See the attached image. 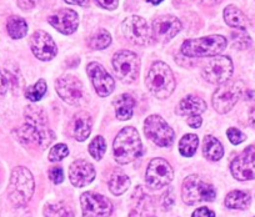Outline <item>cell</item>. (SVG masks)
<instances>
[{
    "instance_id": "obj_29",
    "label": "cell",
    "mask_w": 255,
    "mask_h": 217,
    "mask_svg": "<svg viewBox=\"0 0 255 217\" xmlns=\"http://www.w3.org/2000/svg\"><path fill=\"white\" fill-rule=\"evenodd\" d=\"M6 30L10 38L23 39L28 34V24L20 16H10L6 21Z\"/></svg>"
},
{
    "instance_id": "obj_42",
    "label": "cell",
    "mask_w": 255,
    "mask_h": 217,
    "mask_svg": "<svg viewBox=\"0 0 255 217\" xmlns=\"http://www.w3.org/2000/svg\"><path fill=\"white\" fill-rule=\"evenodd\" d=\"M174 204V195H173V190L169 189L168 191L164 194L163 196V202H161V205H163V209L164 210H169L171 206H173Z\"/></svg>"
},
{
    "instance_id": "obj_30",
    "label": "cell",
    "mask_w": 255,
    "mask_h": 217,
    "mask_svg": "<svg viewBox=\"0 0 255 217\" xmlns=\"http://www.w3.org/2000/svg\"><path fill=\"white\" fill-rule=\"evenodd\" d=\"M198 145H199V139L195 134H186L181 138L180 143H179V151L185 157H191L198 150Z\"/></svg>"
},
{
    "instance_id": "obj_45",
    "label": "cell",
    "mask_w": 255,
    "mask_h": 217,
    "mask_svg": "<svg viewBox=\"0 0 255 217\" xmlns=\"http://www.w3.org/2000/svg\"><path fill=\"white\" fill-rule=\"evenodd\" d=\"M202 118L200 115H194V116H189L188 118V125L193 129H199L202 126Z\"/></svg>"
},
{
    "instance_id": "obj_8",
    "label": "cell",
    "mask_w": 255,
    "mask_h": 217,
    "mask_svg": "<svg viewBox=\"0 0 255 217\" xmlns=\"http://www.w3.org/2000/svg\"><path fill=\"white\" fill-rule=\"evenodd\" d=\"M55 90L59 96L70 105H80L85 101V89L83 82L74 75H63L56 80Z\"/></svg>"
},
{
    "instance_id": "obj_49",
    "label": "cell",
    "mask_w": 255,
    "mask_h": 217,
    "mask_svg": "<svg viewBox=\"0 0 255 217\" xmlns=\"http://www.w3.org/2000/svg\"><path fill=\"white\" fill-rule=\"evenodd\" d=\"M146 1H149V3L153 4V5H158V4H160L164 0H146Z\"/></svg>"
},
{
    "instance_id": "obj_16",
    "label": "cell",
    "mask_w": 255,
    "mask_h": 217,
    "mask_svg": "<svg viewBox=\"0 0 255 217\" xmlns=\"http://www.w3.org/2000/svg\"><path fill=\"white\" fill-rule=\"evenodd\" d=\"M87 72L90 76L95 91L99 96H109L115 89V81L109 72L99 63H90L87 67Z\"/></svg>"
},
{
    "instance_id": "obj_11",
    "label": "cell",
    "mask_w": 255,
    "mask_h": 217,
    "mask_svg": "<svg viewBox=\"0 0 255 217\" xmlns=\"http://www.w3.org/2000/svg\"><path fill=\"white\" fill-rule=\"evenodd\" d=\"M233 62L229 57H214L203 69V76L212 84L222 85L233 75Z\"/></svg>"
},
{
    "instance_id": "obj_39",
    "label": "cell",
    "mask_w": 255,
    "mask_h": 217,
    "mask_svg": "<svg viewBox=\"0 0 255 217\" xmlns=\"http://www.w3.org/2000/svg\"><path fill=\"white\" fill-rule=\"evenodd\" d=\"M5 79L6 81H8V86L11 87V90H13L14 92L18 91L19 92V89H20V76H16L15 72H10V70H5Z\"/></svg>"
},
{
    "instance_id": "obj_2",
    "label": "cell",
    "mask_w": 255,
    "mask_h": 217,
    "mask_svg": "<svg viewBox=\"0 0 255 217\" xmlns=\"http://www.w3.org/2000/svg\"><path fill=\"white\" fill-rule=\"evenodd\" d=\"M35 184L31 172L26 167L18 166L13 170L8 186V196L16 207L25 206L34 194Z\"/></svg>"
},
{
    "instance_id": "obj_24",
    "label": "cell",
    "mask_w": 255,
    "mask_h": 217,
    "mask_svg": "<svg viewBox=\"0 0 255 217\" xmlns=\"http://www.w3.org/2000/svg\"><path fill=\"white\" fill-rule=\"evenodd\" d=\"M115 115L119 120L125 121L133 116L134 107H135V99L130 94H123L115 100Z\"/></svg>"
},
{
    "instance_id": "obj_31",
    "label": "cell",
    "mask_w": 255,
    "mask_h": 217,
    "mask_svg": "<svg viewBox=\"0 0 255 217\" xmlns=\"http://www.w3.org/2000/svg\"><path fill=\"white\" fill-rule=\"evenodd\" d=\"M44 216L45 217H74V211L69 205L64 202L58 204H49L44 207Z\"/></svg>"
},
{
    "instance_id": "obj_15",
    "label": "cell",
    "mask_w": 255,
    "mask_h": 217,
    "mask_svg": "<svg viewBox=\"0 0 255 217\" xmlns=\"http://www.w3.org/2000/svg\"><path fill=\"white\" fill-rule=\"evenodd\" d=\"M181 23L178 18L173 15L158 16L153 21L151 26V36L158 43H168L179 31L181 30Z\"/></svg>"
},
{
    "instance_id": "obj_12",
    "label": "cell",
    "mask_w": 255,
    "mask_h": 217,
    "mask_svg": "<svg viewBox=\"0 0 255 217\" xmlns=\"http://www.w3.org/2000/svg\"><path fill=\"white\" fill-rule=\"evenodd\" d=\"M83 217H109L113 212L110 200L95 192H84L80 197Z\"/></svg>"
},
{
    "instance_id": "obj_28",
    "label": "cell",
    "mask_w": 255,
    "mask_h": 217,
    "mask_svg": "<svg viewBox=\"0 0 255 217\" xmlns=\"http://www.w3.org/2000/svg\"><path fill=\"white\" fill-rule=\"evenodd\" d=\"M252 197L248 192L235 190L228 194L225 197V206L232 210H245L250 206Z\"/></svg>"
},
{
    "instance_id": "obj_21",
    "label": "cell",
    "mask_w": 255,
    "mask_h": 217,
    "mask_svg": "<svg viewBox=\"0 0 255 217\" xmlns=\"http://www.w3.org/2000/svg\"><path fill=\"white\" fill-rule=\"evenodd\" d=\"M26 124L35 128L43 135H53V131L48 128V119L43 109L36 106H28L25 109Z\"/></svg>"
},
{
    "instance_id": "obj_50",
    "label": "cell",
    "mask_w": 255,
    "mask_h": 217,
    "mask_svg": "<svg viewBox=\"0 0 255 217\" xmlns=\"http://www.w3.org/2000/svg\"><path fill=\"white\" fill-rule=\"evenodd\" d=\"M150 217H155V216H150Z\"/></svg>"
},
{
    "instance_id": "obj_40",
    "label": "cell",
    "mask_w": 255,
    "mask_h": 217,
    "mask_svg": "<svg viewBox=\"0 0 255 217\" xmlns=\"http://www.w3.org/2000/svg\"><path fill=\"white\" fill-rule=\"evenodd\" d=\"M49 179L55 185L61 184L64 181V172L60 166H54L49 170Z\"/></svg>"
},
{
    "instance_id": "obj_14",
    "label": "cell",
    "mask_w": 255,
    "mask_h": 217,
    "mask_svg": "<svg viewBox=\"0 0 255 217\" xmlns=\"http://www.w3.org/2000/svg\"><path fill=\"white\" fill-rule=\"evenodd\" d=\"M122 30L125 38L136 45H146L150 41L151 33L148 23L140 16L131 15L125 19L122 24Z\"/></svg>"
},
{
    "instance_id": "obj_36",
    "label": "cell",
    "mask_w": 255,
    "mask_h": 217,
    "mask_svg": "<svg viewBox=\"0 0 255 217\" xmlns=\"http://www.w3.org/2000/svg\"><path fill=\"white\" fill-rule=\"evenodd\" d=\"M232 41L233 45L237 49L244 50L252 45V39H250L249 34L245 30H237L232 33Z\"/></svg>"
},
{
    "instance_id": "obj_34",
    "label": "cell",
    "mask_w": 255,
    "mask_h": 217,
    "mask_svg": "<svg viewBox=\"0 0 255 217\" xmlns=\"http://www.w3.org/2000/svg\"><path fill=\"white\" fill-rule=\"evenodd\" d=\"M46 92V82L45 80L40 79L33 85V86H29L25 91L26 99L30 100V101L36 102L39 100H41V97L45 95Z\"/></svg>"
},
{
    "instance_id": "obj_20",
    "label": "cell",
    "mask_w": 255,
    "mask_h": 217,
    "mask_svg": "<svg viewBox=\"0 0 255 217\" xmlns=\"http://www.w3.org/2000/svg\"><path fill=\"white\" fill-rule=\"evenodd\" d=\"M70 182L75 187H84L95 179V169L85 160H77L70 165Z\"/></svg>"
},
{
    "instance_id": "obj_43",
    "label": "cell",
    "mask_w": 255,
    "mask_h": 217,
    "mask_svg": "<svg viewBox=\"0 0 255 217\" xmlns=\"http://www.w3.org/2000/svg\"><path fill=\"white\" fill-rule=\"evenodd\" d=\"M36 3H38V0H18V6L21 10L28 11L35 8Z\"/></svg>"
},
{
    "instance_id": "obj_35",
    "label": "cell",
    "mask_w": 255,
    "mask_h": 217,
    "mask_svg": "<svg viewBox=\"0 0 255 217\" xmlns=\"http://www.w3.org/2000/svg\"><path fill=\"white\" fill-rule=\"evenodd\" d=\"M107 151V144L103 136H95L89 145V153L93 156L94 160H102Z\"/></svg>"
},
{
    "instance_id": "obj_23",
    "label": "cell",
    "mask_w": 255,
    "mask_h": 217,
    "mask_svg": "<svg viewBox=\"0 0 255 217\" xmlns=\"http://www.w3.org/2000/svg\"><path fill=\"white\" fill-rule=\"evenodd\" d=\"M93 129L92 118L85 111H80L73 119V135L75 140L85 141L89 138Z\"/></svg>"
},
{
    "instance_id": "obj_18",
    "label": "cell",
    "mask_w": 255,
    "mask_h": 217,
    "mask_svg": "<svg viewBox=\"0 0 255 217\" xmlns=\"http://www.w3.org/2000/svg\"><path fill=\"white\" fill-rule=\"evenodd\" d=\"M48 23L64 35L75 33L79 26V15L72 9H61L48 18Z\"/></svg>"
},
{
    "instance_id": "obj_38",
    "label": "cell",
    "mask_w": 255,
    "mask_h": 217,
    "mask_svg": "<svg viewBox=\"0 0 255 217\" xmlns=\"http://www.w3.org/2000/svg\"><path fill=\"white\" fill-rule=\"evenodd\" d=\"M227 135H228V139H229V141L233 144V145H239V144L244 143V141L247 140V136H245L242 131L238 130L237 128L228 129Z\"/></svg>"
},
{
    "instance_id": "obj_9",
    "label": "cell",
    "mask_w": 255,
    "mask_h": 217,
    "mask_svg": "<svg viewBox=\"0 0 255 217\" xmlns=\"http://www.w3.org/2000/svg\"><path fill=\"white\" fill-rule=\"evenodd\" d=\"M144 133L155 145L160 147L170 146L174 141V131L159 115H150L144 123Z\"/></svg>"
},
{
    "instance_id": "obj_4",
    "label": "cell",
    "mask_w": 255,
    "mask_h": 217,
    "mask_svg": "<svg viewBox=\"0 0 255 217\" xmlns=\"http://www.w3.org/2000/svg\"><path fill=\"white\" fill-rule=\"evenodd\" d=\"M227 39L222 35H209L189 39L181 45V54L188 58L217 57L227 48Z\"/></svg>"
},
{
    "instance_id": "obj_19",
    "label": "cell",
    "mask_w": 255,
    "mask_h": 217,
    "mask_svg": "<svg viewBox=\"0 0 255 217\" xmlns=\"http://www.w3.org/2000/svg\"><path fill=\"white\" fill-rule=\"evenodd\" d=\"M14 134H15V138L24 145H38L41 148L48 147L54 140V134L53 135H43L29 124H24L23 126L16 129Z\"/></svg>"
},
{
    "instance_id": "obj_33",
    "label": "cell",
    "mask_w": 255,
    "mask_h": 217,
    "mask_svg": "<svg viewBox=\"0 0 255 217\" xmlns=\"http://www.w3.org/2000/svg\"><path fill=\"white\" fill-rule=\"evenodd\" d=\"M149 205V195H146L145 192L143 191L141 187H138L135 190L133 195V212H135L136 215H140L148 209Z\"/></svg>"
},
{
    "instance_id": "obj_26",
    "label": "cell",
    "mask_w": 255,
    "mask_h": 217,
    "mask_svg": "<svg viewBox=\"0 0 255 217\" xmlns=\"http://www.w3.org/2000/svg\"><path fill=\"white\" fill-rule=\"evenodd\" d=\"M130 186V179L122 170H115L109 179V190L115 196L124 194Z\"/></svg>"
},
{
    "instance_id": "obj_22",
    "label": "cell",
    "mask_w": 255,
    "mask_h": 217,
    "mask_svg": "<svg viewBox=\"0 0 255 217\" xmlns=\"http://www.w3.org/2000/svg\"><path fill=\"white\" fill-rule=\"evenodd\" d=\"M207 110V102L199 96L188 95L180 101L178 106V113L183 116L200 115Z\"/></svg>"
},
{
    "instance_id": "obj_6",
    "label": "cell",
    "mask_w": 255,
    "mask_h": 217,
    "mask_svg": "<svg viewBox=\"0 0 255 217\" xmlns=\"http://www.w3.org/2000/svg\"><path fill=\"white\" fill-rule=\"evenodd\" d=\"M113 68L115 74L125 84L135 81L140 72V59L135 53L129 50H120L113 58Z\"/></svg>"
},
{
    "instance_id": "obj_46",
    "label": "cell",
    "mask_w": 255,
    "mask_h": 217,
    "mask_svg": "<svg viewBox=\"0 0 255 217\" xmlns=\"http://www.w3.org/2000/svg\"><path fill=\"white\" fill-rule=\"evenodd\" d=\"M6 90H8V81H6L4 74L0 72V96L5 94Z\"/></svg>"
},
{
    "instance_id": "obj_32",
    "label": "cell",
    "mask_w": 255,
    "mask_h": 217,
    "mask_svg": "<svg viewBox=\"0 0 255 217\" xmlns=\"http://www.w3.org/2000/svg\"><path fill=\"white\" fill-rule=\"evenodd\" d=\"M112 44V36L105 29L98 30L92 38L89 39V46L93 50H104Z\"/></svg>"
},
{
    "instance_id": "obj_17",
    "label": "cell",
    "mask_w": 255,
    "mask_h": 217,
    "mask_svg": "<svg viewBox=\"0 0 255 217\" xmlns=\"http://www.w3.org/2000/svg\"><path fill=\"white\" fill-rule=\"evenodd\" d=\"M30 49L39 60L49 62L58 54V46L50 35L44 30H38L31 35Z\"/></svg>"
},
{
    "instance_id": "obj_13",
    "label": "cell",
    "mask_w": 255,
    "mask_h": 217,
    "mask_svg": "<svg viewBox=\"0 0 255 217\" xmlns=\"http://www.w3.org/2000/svg\"><path fill=\"white\" fill-rule=\"evenodd\" d=\"M233 176L239 181L255 179V146H248L230 165Z\"/></svg>"
},
{
    "instance_id": "obj_47",
    "label": "cell",
    "mask_w": 255,
    "mask_h": 217,
    "mask_svg": "<svg viewBox=\"0 0 255 217\" xmlns=\"http://www.w3.org/2000/svg\"><path fill=\"white\" fill-rule=\"evenodd\" d=\"M65 3L72 4V5H79V6H88L89 5V0H64Z\"/></svg>"
},
{
    "instance_id": "obj_1",
    "label": "cell",
    "mask_w": 255,
    "mask_h": 217,
    "mask_svg": "<svg viewBox=\"0 0 255 217\" xmlns=\"http://www.w3.org/2000/svg\"><path fill=\"white\" fill-rule=\"evenodd\" d=\"M113 150L115 161L120 165L130 164L140 157L143 155V144L136 129L128 126L120 130L113 144Z\"/></svg>"
},
{
    "instance_id": "obj_41",
    "label": "cell",
    "mask_w": 255,
    "mask_h": 217,
    "mask_svg": "<svg viewBox=\"0 0 255 217\" xmlns=\"http://www.w3.org/2000/svg\"><path fill=\"white\" fill-rule=\"evenodd\" d=\"M95 3L103 9H108V10H114L117 9L119 0H95Z\"/></svg>"
},
{
    "instance_id": "obj_3",
    "label": "cell",
    "mask_w": 255,
    "mask_h": 217,
    "mask_svg": "<svg viewBox=\"0 0 255 217\" xmlns=\"http://www.w3.org/2000/svg\"><path fill=\"white\" fill-rule=\"evenodd\" d=\"M146 86L158 99H168L175 89V77L170 68L163 62H155L146 75Z\"/></svg>"
},
{
    "instance_id": "obj_7",
    "label": "cell",
    "mask_w": 255,
    "mask_h": 217,
    "mask_svg": "<svg viewBox=\"0 0 255 217\" xmlns=\"http://www.w3.org/2000/svg\"><path fill=\"white\" fill-rule=\"evenodd\" d=\"M244 91V85L240 81H227L220 85L213 95V106L219 114L230 111Z\"/></svg>"
},
{
    "instance_id": "obj_5",
    "label": "cell",
    "mask_w": 255,
    "mask_h": 217,
    "mask_svg": "<svg viewBox=\"0 0 255 217\" xmlns=\"http://www.w3.org/2000/svg\"><path fill=\"white\" fill-rule=\"evenodd\" d=\"M217 196L215 187L202 176L190 175L186 177L181 186V197L188 205H195L202 201H214Z\"/></svg>"
},
{
    "instance_id": "obj_10",
    "label": "cell",
    "mask_w": 255,
    "mask_h": 217,
    "mask_svg": "<svg viewBox=\"0 0 255 217\" xmlns=\"http://www.w3.org/2000/svg\"><path fill=\"white\" fill-rule=\"evenodd\" d=\"M173 176V167L168 161L156 157L149 162L145 172V182L150 189H161L170 184Z\"/></svg>"
},
{
    "instance_id": "obj_25",
    "label": "cell",
    "mask_w": 255,
    "mask_h": 217,
    "mask_svg": "<svg viewBox=\"0 0 255 217\" xmlns=\"http://www.w3.org/2000/svg\"><path fill=\"white\" fill-rule=\"evenodd\" d=\"M224 20L228 25L238 30H245L249 25L247 15L235 5H228L224 9Z\"/></svg>"
},
{
    "instance_id": "obj_48",
    "label": "cell",
    "mask_w": 255,
    "mask_h": 217,
    "mask_svg": "<svg viewBox=\"0 0 255 217\" xmlns=\"http://www.w3.org/2000/svg\"><path fill=\"white\" fill-rule=\"evenodd\" d=\"M249 123L255 129V107H253L249 113Z\"/></svg>"
},
{
    "instance_id": "obj_44",
    "label": "cell",
    "mask_w": 255,
    "mask_h": 217,
    "mask_svg": "<svg viewBox=\"0 0 255 217\" xmlns=\"http://www.w3.org/2000/svg\"><path fill=\"white\" fill-rule=\"evenodd\" d=\"M191 217H215V214L208 207H200V209L195 210Z\"/></svg>"
},
{
    "instance_id": "obj_27",
    "label": "cell",
    "mask_w": 255,
    "mask_h": 217,
    "mask_svg": "<svg viewBox=\"0 0 255 217\" xmlns=\"http://www.w3.org/2000/svg\"><path fill=\"white\" fill-rule=\"evenodd\" d=\"M203 153L208 160L218 161L224 155V147L218 139L208 135L205 136L204 143H203Z\"/></svg>"
},
{
    "instance_id": "obj_37",
    "label": "cell",
    "mask_w": 255,
    "mask_h": 217,
    "mask_svg": "<svg viewBox=\"0 0 255 217\" xmlns=\"http://www.w3.org/2000/svg\"><path fill=\"white\" fill-rule=\"evenodd\" d=\"M69 155V148L65 144H58V145L53 146L49 151V161L51 162H58L65 158Z\"/></svg>"
}]
</instances>
